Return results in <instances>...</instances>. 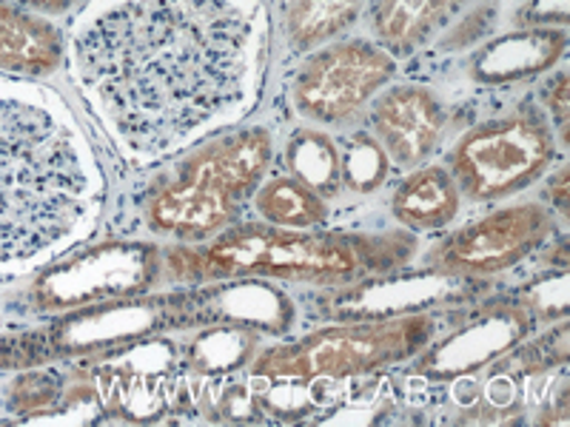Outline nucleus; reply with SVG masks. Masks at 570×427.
<instances>
[{"mask_svg": "<svg viewBox=\"0 0 570 427\" xmlns=\"http://www.w3.org/2000/svg\"><path fill=\"white\" fill-rule=\"evenodd\" d=\"M268 49L259 0H100L71 32L80 89L137 166L254 109Z\"/></svg>", "mask_w": 570, "mask_h": 427, "instance_id": "obj_1", "label": "nucleus"}, {"mask_svg": "<svg viewBox=\"0 0 570 427\" xmlns=\"http://www.w3.org/2000/svg\"><path fill=\"white\" fill-rule=\"evenodd\" d=\"M104 177L52 91L0 75V268L75 240L100 208Z\"/></svg>", "mask_w": 570, "mask_h": 427, "instance_id": "obj_2", "label": "nucleus"}, {"mask_svg": "<svg viewBox=\"0 0 570 427\" xmlns=\"http://www.w3.org/2000/svg\"><path fill=\"white\" fill-rule=\"evenodd\" d=\"M409 231L343 234L314 228L240 226L212 237L206 248H169L166 268L175 279L274 277L297 282L351 285L389 274L414 254Z\"/></svg>", "mask_w": 570, "mask_h": 427, "instance_id": "obj_3", "label": "nucleus"}, {"mask_svg": "<svg viewBox=\"0 0 570 427\" xmlns=\"http://www.w3.org/2000/svg\"><path fill=\"white\" fill-rule=\"evenodd\" d=\"M266 126L228 131L177 162L142 202L151 231L180 242H208L237 222L272 166Z\"/></svg>", "mask_w": 570, "mask_h": 427, "instance_id": "obj_4", "label": "nucleus"}, {"mask_svg": "<svg viewBox=\"0 0 570 427\" xmlns=\"http://www.w3.org/2000/svg\"><path fill=\"white\" fill-rule=\"evenodd\" d=\"M436 322L420 314L360 319L320 328L297 342L272 345L254 359V376L266 383H314L374 374L409 363L434 342Z\"/></svg>", "mask_w": 570, "mask_h": 427, "instance_id": "obj_5", "label": "nucleus"}, {"mask_svg": "<svg viewBox=\"0 0 570 427\" xmlns=\"http://www.w3.org/2000/svg\"><path fill=\"white\" fill-rule=\"evenodd\" d=\"M553 160L551 123L537 109H519L465 131L448 155V171L468 200L497 202L531 188Z\"/></svg>", "mask_w": 570, "mask_h": 427, "instance_id": "obj_6", "label": "nucleus"}, {"mask_svg": "<svg viewBox=\"0 0 570 427\" xmlns=\"http://www.w3.org/2000/svg\"><path fill=\"white\" fill-rule=\"evenodd\" d=\"M396 58L380 43L348 38L305 54L292 80L294 109L317 126H348L394 80Z\"/></svg>", "mask_w": 570, "mask_h": 427, "instance_id": "obj_7", "label": "nucleus"}, {"mask_svg": "<svg viewBox=\"0 0 570 427\" xmlns=\"http://www.w3.org/2000/svg\"><path fill=\"white\" fill-rule=\"evenodd\" d=\"M553 234L557 214L551 208L517 202L448 234L428 254V268L440 277H491L537 254L553 240Z\"/></svg>", "mask_w": 570, "mask_h": 427, "instance_id": "obj_8", "label": "nucleus"}, {"mask_svg": "<svg viewBox=\"0 0 570 427\" xmlns=\"http://www.w3.org/2000/svg\"><path fill=\"white\" fill-rule=\"evenodd\" d=\"M368 123L385 157L400 169H416L445 135V106L420 83L385 86L368 106Z\"/></svg>", "mask_w": 570, "mask_h": 427, "instance_id": "obj_9", "label": "nucleus"}, {"mask_svg": "<svg viewBox=\"0 0 570 427\" xmlns=\"http://www.w3.org/2000/svg\"><path fill=\"white\" fill-rule=\"evenodd\" d=\"M531 330V314L519 305H491L476 319L462 325L440 345H428L414 356V370L428 379L468 376L505 356Z\"/></svg>", "mask_w": 570, "mask_h": 427, "instance_id": "obj_10", "label": "nucleus"}, {"mask_svg": "<svg viewBox=\"0 0 570 427\" xmlns=\"http://www.w3.org/2000/svg\"><path fill=\"white\" fill-rule=\"evenodd\" d=\"M473 0H371L368 27L374 43L394 58H411L451 29Z\"/></svg>", "mask_w": 570, "mask_h": 427, "instance_id": "obj_11", "label": "nucleus"}, {"mask_svg": "<svg viewBox=\"0 0 570 427\" xmlns=\"http://www.w3.org/2000/svg\"><path fill=\"white\" fill-rule=\"evenodd\" d=\"M568 32L564 27H537L508 32L491 40L482 52L473 54L471 78L476 83H517L551 71L562 60Z\"/></svg>", "mask_w": 570, "mask_h": 427, "instance_id": "obj_12", "label": "nucleus"}, {"mask_svg": "<svg viewBox=\"0 0 570 427\" xmlns=\"http://www.w3.org/2000/svg\"><path fill=\"white\" fill-rule=\"evenodd\" d=\"M66 58L63 34L43 14L0 0V69L27 78L55 75Z\"/></svg>", "mask_w": 570, "mask_h": 427, "instance_id": "obj_13", "label": "nucleus"}, {"mask_svg": "<svg viewBox=\"0 0 570 427\" xmlns=\"http://www.w3.org/2000/svg\"><path fill=\"white\" fill-rule=\"evenodd\" d=\"M460 188L442 166H416L396 186L391 214L409 231H442L460 214Z\"/></svg>", "mask_w": 570, "mask_h": 427, "instance_id": "obj_14", "label": "nucleus"}, {"mask_svg": "<svg viewBox=\"0 0 570 427\" xmlns=\"http://www.w3.org/2000/svg\"><path fill=\"white\" fill-rule=\"evenodd\" d=\"M368 0H288L283 12L285 43L308 54L354 29Z\"/></svg>", "mask_w": 570, "mask_h": 427, "instance_id": "obj_15", "label": "nucleus"}, {"mask_svg": "<svg viewBox=\"0 0 570 427\" xmlns=\"http://www.w3.org/2000/svg\"><path fill=\"white\" fill-rule=\"evenodd\" d=\"M254 208L263 222L279 228H317L328 220L325 197L297 177H274L259 182L254 191Z\"/></svg>", "mask_w": 570, "mask_h": 427, "instance_id": "obj_16", "label": "nucleus"}, {"mask_svg": "<svg viewBox=\"0 0 570 427\" xmlns=\"http://www.w3.org/2000/svg\"><path fill=\"white\" fill-rule=\"evenodd\" d=\"M285 162L292 177L312 186L323 197L334 195L343 186V169H340V149L323 131H297L288 140Z\"/></svg>", "mask_w": 570, "mask_h": 427, "instance_id": "obj_17", "label": "nucleus"}, {"mask_svg": "<svg viewBox=\"0 0 570 427\" xmlns=\"http://www.w3.org/2000/svg\"><path fill=\"white\" fill-rule=\"evenodd\" d=\"M343 186L351 191H374L389 177V157L371 135H351L340 149Z\"/></svg>", "mask_w": 570, "mask_h": 427, "instance_id": "obj_18", "label": "nucleus"}, {"mask_svg": "<svg viewBox=\"0 0 570 427\" xmlns=\"http://www.w3.org/2000/svg\"><path fill=\"white\" fill-rule=\"evenodd\" d=\"M544 111H548V123L557 129L559 140L568 142V71L557 69L551 78L544 80L539 89Z\"/></svg>", "mask_w": 570, "mask_h": 427, "instance_id": "obj_19", "label": "nucleus"}, {"mask_svg": "<svg viewBox=\"0 0 570 427\" xmlns=\"http://www.w3.org/2000/svg\"><path fill=\"white\" fill-rule=\"evenodd\" d=\"M548 206L562 220H568V169H559L557 175L548 177Z\"/></svg>", "mask_w": 570, "mask_h": 427, "instance_id": "obj_20", "label": "nucleus"}, {"mask_svg": "<svg viewBox=\"0 0 570 427\" xmlns=\"http://www.w3.org/2000/svg\"><path fill=\"white\" fill-rule=\"evenodd\" d=\"M20 7L32 9L38 14H66L69 9H75L80 0H14Z\"/></svg>", "mask_w": 570, "mask_h": 427, "instance_id": "obj_21", "label": "nucleus"}]
</instances>
